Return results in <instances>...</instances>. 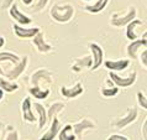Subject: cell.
I'll return each mask as SVG.
<instances>
[{
    "instance_id": "d4e9b609",
    "label": "cell",
    "mask_w": 147,
    "mask_h": 140,
    "mask_svg": "<svg viewBox=\"0 0 147 140\" xmlns=\"http://www.w3.org/2000/svg\"><path fill=\"white\" fill-rule=\"evenodd\" d=\"M58 139L59 140H74L76 139V135H74V133H73V128H72L71 124L64 125V128L61 130V133L58 135Z\"/></svg>"
},
{
    "instance_id": "e0dca14e",
    "label": "cell",
    "mask_w": 147,
    "mask_h": 140,
    "mask_svg": "<svg viewBox=\"0 0 147 140\" xmlns=\"http://www.w3.org/2000/svg\"><path fill=\"white\" fill-rule=\"evenodd\" d=\"M130 65V60L122 58V60H116V61H105L104 66L107 67L109 71L113 72H121L125 68H127Z\"/></svg>"
},
{
    "instance_id": "4316f807",
    "label": "cell",
    "mask_w": 147,
    "mask_h": 140,
    "mask_svg": "<svg viewBox=\"0 0 147 140\" xmlns=\"http://www.w3.org/2000/svg\"><path fill=\"white\" fill-rule=\"evenodd\" d=\"M100 93L103 94V97L105 98H111L115 97L117 93H119V87L117 86H108V87H101Z\"/></svg>"
},
{
    "instance_id": "484cf974",
    "label": "cell",
    "mask_w": 147,
    "mask_h": 140,
    "mask_svg": "<svg viewBox=\"0 0 147 140\" xmlns=\"http://www.w3.org/2000/svg\"><path fill=\"white\" fill-rule=\"evenodd\" d=\"M3 139L18 140V139H20L19 131L16 130L15 126H13V125H5V130H4V134H3Z\"/></svg>"
},
{
    "instance_id": "3957f363",
    "label": "cell",
    "mask_w": 147,
    "mask_h": 140,
    "mask_svg": "<svg viewBox=\"0 0 147 140\" xmlns=\"http://www.w3.org/2000/svg\"><path fill=\"white\" fill-rule=\"evenodd\" d=\"M137 15V9L135 6H129L127 9H125L124 11H117L111 15L110 19V24L115 27H122L126 26L127 24L134 20Z\"/></svg>"
},
{
    "instance_id": "836d02e7",
    "label": "cell",
    "mask_w": 147,
    "mask_h": 140,
    "mask_svg": "<svg viewBox=\"0 0 147 140\" xmlns=\"http://www.w3.org/2000/svg\"><path fill=\"white\" fill-rule=\"evenodd\" d=\"M21 1H22L24 5H26V6H30L34 4V0H21Z\"/></svg>"
},
{
    "instance_id": "2e32d148",
    "label": "cell",
    "mask_w": 147,
    "mask_h": 140,
    "mask_svg": "<svg viewBox=\"0 0 147 140\" xmlns=\"http://www.w3.org/2000/svg\"><path fill=\"white\" fill-rule=\"evenodd\" d=\"M21 113H22V119L27 123H35L36 118L32 112V101L31 97H26L21 103Z\"/></svg>"
},
{
    "instance_id": "603a6c76",
    "label": "cell",
    "mask_w": 147,
    "mask_h": 140,
    "mask_svg": "<svg viewBox=\"0 0 147 140\" xmlns=\"http://www.w3.org/2000/svg\"><path fill=\"white\" fill-rule=\"evenodd\" d=\"M28 92L36 99H46L50 96V88H41L31 86V88H28Z\"/></svg>"
},
{
    "instance_id": "ba28073f",
    "label": "cell",
    "mask_w": 147,
    "mask_h": 140,
    "mask_svg": "<svg viewBox=\"0 0 147 140\" xmlns=\"http://www.w3.org/2000/svg\"><path fill=\"white\" fill-rule=\"evenodd\" d=\"M72 128H73V133L76 135V139H83L84 133L87 130L95 129V123L90 120L89 118H83V119H80L78 123L73 124Z\"/></svg>"
},
{
    "instance_id": "4fadbf2b",
    "label": "cell",
    "mask_w": 147,
    "mask_h": 140,
    "mask_svg": "<svg viewBox=\"0 0 147 140\" xmlns=\"http://www.w3.org/2000/svg\"><path fill=\"white\" fill-rule=\"evenodd\" d=\"M61 94L64 97V98H68V99H73V98H77L79 97L82 93L84 92V87L80 82H76L73 86L71 87H66V86H62L59 89Z\"/></svg>"
},
{
    "instance_id": "7c38bea8",
    "label": "cell",
    "mask_w": 147,
    "mask_h": 140,
    "mask_svg": "<svg viewBox=\"0 0 147 140\" xmlns=\"http://www.w3.org/2000/svg\"><path fill=\"white\" fill-rule=\"evenodd\" d=\"M9 7H10V9H9V14H10L11 18H13L16 21V24L22 25V26H26V25H30V24L32 22V19L30 18V16H27L24 13H21L15 3L11 4Z\"/></svg>"
},
{
    "instance_id": "8992f818",
    "label": "cell",
    "mask_w": 147,
    "mask_h": 140,
    "mask_svg": "<svg viewBox=\"0 0 147 140\" xmlns=\"http://www.w3.org/2000/svg\"><path fill=\"white\" fill-rule=\"evenodd\" d=\"M27 63H28V57L27 56L21 57V60H20L19 63L9 67L7 71H4V77L7 78V80H10V81H15L16 78H19L24 73V71H25L26 67H27Z\"/></svg>"
},
{
    "instance_id": "1f68e13d",
    "label": "cell",
    "mask_w": 147,
    "mask_h": 140,
    "mask_svg": "<svg viewBox=\"0 0 147 140\" xmlns=\"http://www.w3.org/2000/svg\"><path fill=\"white\" fill-rule=\"evenodd\" d=\"M14 3V0H1V3H0V7L1 9H7L11 4Z\"/></svg>"
},
{
    "instance_id": "5b68a950",
    "label": "cell",
    "mask_w": 147,
    "mask_h": 140,
    "mask_svg": "<svg viewBox=\"0 0 147 140\" xmlns=\"http://www.w3.org/2000/svg\"><path fill=\"white\" fill-rule=\"evenodd\" d=\"M138 117V110L136 107H131V108L127 109V112L125 113V115L117 118L116 120L113 122V125L116 128V129H124L125 126H127L130 124H132L134 122L137 120Z\"/></svg>"
},
{
    "instance_id": "ffe728a7",
    "label": "cell",
    "mask_w": 147,
    "mask_h": 140,
    "mask_svg": "<svg viewBox=\"0 0 147 140\" xmlns=\"http://www.w3.org/2000/svg\"><path fill=\"white\" fill-rule=\"evenodd\" d=\"M34 108L36 109V112H37L38 114V118H37V120H38V129H43L45 125L47 124V112L43 108V105L42 104H40V103H34Z\"/></svg>"
},
{
    "instance_id": "8fae6325",
    "label": "cell",
    "mask_w": 147,
    "mask_h": 140,
    "mask_svg": "<svg viewBox=\"0 0 147 140\" xmlns=\"http://www.w3.org/2000/svg\"><path fill=\"white\" fill-rule=\"evenodd\" d=\"M32 45L37 48L40 53H50L53 51V46L45 40V32L41 30L32 37Z\"/></svg>"
},
{
    "instance_id": "4dcf8cb0",
    "label": "cell",
    "mask_w": 147,
    "mask_h": 140,
    "mask_svg": "<svg viewBox=\"0 0 147 140\" xmlns=\"http://www.w3.org/2000/svg\"><path fill=\"white\" fill-rule=\"evenodd\" d=\"M130 138L125 137V135H120V134H111L109 135L108 140H129Z\"/></svg>"
},
{
    "instance_id": "9c48e42d",
    "label": "cell",
    "mask_w": 147,
    "mask_h": 140,
    "mask_svg": "<svg viewBox=\"0 0 147 140\" xmlns=\"http://www.w3.org/2000/svg\"><path fill=\"white\" fill-rule=\"evenodd\" d=\"M144 27H145V24L141 20L135 18L126 25V37L130 41L138 39V36L142 34V31H145V30H142Z\"/></svg>"
},
{
    "instance_id": "5bb4252c",
    "label": "cell",
    "mask_w": 147,
    "mask_h": 140,
    "mask_svg": "<svg viewBox=\"0 0 147 140\" xmlns=\"http://www.w3.org/2000/svg\"><path fill=\"white\" fill-rule=\"evenodd\" d=\"M13 29H14L15 35L18 36L19 39H32L41 30V29L37 27V26H35V27H24L22 25H19V24H14Z\"/></svg>"
},
{
    "instance_id": "8d00e7d4",
    "label": "cell",
    "mask_w": 147,
    "mask_h": 140,
    "mask_svg": "<svg viewBox=\"0 0 147 140\" xmlns=\"http://www.w3.org/2000/svg\"><path fill=\"white\" fill-rule=\"evenodd\" d=\"M0 76H4V69H1V67H0Z\"/></svg>"
},
{
    "instance_id": "f546056e",
    "label": "cell",
    "mask_w": 147,
    "mask_h": 140,
    "mask_svg": "<svg viewBox=\"0 0 147 140\" xmlns=\"http://www.w3.org/2000/svg\"><path fill=\"white\" fill-rule=\"evenodd\" d=\"M140 60H141L142 66L146 68L147 67V50L146 48H144V50L140 52Z\"/></svg>"
},
{
    "instance_id": "ac0fdd59",
    "label": "cell",
    "mask_w": 147,
    "mask_h": 140,
    "mask_svg": "<svg viewBox=\"0 0 147 140\" xmlns=\"http://www.w3.org/2000/svg\"><path fill=\"white\" fill-rule=\"evenodd\" d=\"M61 129V124H59V120L57 119V115L51 119V125H50V129L47 130V133H45L41 139L42 140H50V139H55L58 134V131Z\"/></svg>"
},
{
    "instance_id": "44dd1931",
    "label": "cell",
    "mask_w": 147,
    "mask_h": 140,
    "mask_svg": "<svg viewBox=\"0 0 147 140\" xmlns=\"http://www.w3.org/2000/svg\"><path fill=\"white\" fill-rule=\"evenodd\" d=\"M0 88H1L4 92L13 93V92H16V90L19 89V84L14 81L4 78V76H0Z\"/></svg>"
},
{
    "instance_id": "d6a6232c",
    "label": "cell",
    "mask_w": 147,
    "mask_h": 140,
    "mask_svg": "<svg viewBox=\"0 0 147 140\" xmlns=\"http://www.w3.org/2000/svg\"><path fill=\"white\" fill-rule=\"evenodd\" d=\"M141 131H142V137H144V139H146L147 138V120H145L144 124H142Z\"/></svg>"
},
{
    "instance_id": "6da1fadb",
    "label": "cell",
    "mask_w": 147,
    "mask_h": 140,
    "mask_svg": "<svg viewBox=\"0 0 147 140\" xmlns=\"http://www.w3.org/2000/svg\"><path fill=\"white\" fill-rule=\"evenodd\" d=\"M51 18L57 22H68L74 15V6L69 3H57L50 10Z\"/></svg>"
},
{
    "instance_id": "d590c367",
    "label": "cell",
    "mask_w": 147,
    "mask_h": 140,
    "mask_svg": "<svg viewBox=\"0 0 147 140\" xmlns=\"http://www.w3.org/2000/svg\"><path fill=\"white\" fill-rule=\"evenodd\" d=\"M3 98H4V90H3L1 88H0V102L3 101Z\"/></svg>"
},
{
    "instance_id": "74e56055",
    "label": "cell",
    "mask_w": 147,
    "mask_h": 140,
    "mask_svg": "<svg viewBox=\"0 0 147 140\" xmlns=\"http://www.w3.org/2000/svg\"><path fill=\"white\" fill-rule=\"evenodd\" d=\"M85 1H92V0H85Z\"/></svg>"
},
{
    "instance_id": "7a4b0ae2",
    "label": "cell",
    "mask_w": 147,
    "mask_h": 140,
    "mask_svg": "<svg viewBox=\"0 0 147 140\" xmlns=\"http://www.w3.org/2000/svg\"><path fill=\"white\" fill-rule=\"evenodd\" d=\"M30 83L34 87L50 88V86L53 83V73L47 68H38L31 75Z\"/></svg>"
},
{
    "instance_id": "9a60e30c",
    "label": "cell",
    "mask_w": 147,
    "mask_h": 140,
    "mask_svg": "<svg viewBox=\"0 0 147 140\" xmlns=\"http://www.w3.org/2000/svg\"><path fill=\"white\" fill-rule=\"evenodd\" d=\"M92 56H83V57H78V58H74L73 60V63H72V67L71 69L76 73H79L82 72L83 69H87V68H90L92 67Z\"/></svg>"
},
{
    "instance_id": "cb8c5ba5",
    "label": "cell",
    "mask_w": 147,
    "mask_h": 140,
    "mask_svg": "<svg viewBox=\"0 0 147 140\" xmlns=\"http://www.w3.org/2000/svg\"><path fill=\"white\" fill-rule=\"evenodd\" d=\"M64 109V103L62 102H53L52 104L50 105L48 108V112H47V120H51L53 117H56L59 112H62Z\"/></svg>"
},
{
    "instance_id": "30bf717a",
    "label": "cell",
    "mask_w": 147,
    "mask_h": 140,
    "mask_svg": "<svg viewBox=\"0 0 147 140\" xmlns=\"http://www.w3.org/2000/svg\"><path fill=\"white\" fill-rule=\"evenodd\" d=\"M88 48L92 52V69L93 71H95V69H98L100 67L101 65H103V58H104V51L103 48H101L99 45L95 43V42H90L88 45Z\"/></svg>"
},
{
    "instance_id": "d6986e66",
    "label": "cell",
    "mask_w": 147,
    "mask_h": 140,
    "mask_svg": "<svg viewBox=\"0 0 147 140\" xmlns=\"http://www.w3.org/2000/svg\"><path fill=\"white\" fill-rule=\"evenodd\" d=\"M108 4H109V0H96L95 3L85 5L84 9H85V11H88V13H90V14H98V13H100V11H103L105 7H107Z\"/></svg>"
},
{
    "instance_id": "7402d4cb",
    "label": "cell",
    "mask_w": 147,
    "mask_h": 140,
    "mask_svg": "<svg viewBox=\"0 0 147 140\" xmlns=\"http://www.w3.org/2000/svg\"><path fill=\"white\" fill-rule=\"evenodd\" d=\"M20 60H21V57H20L18 53L9 52V51L0 52V63H3V62H10L13 66H15L16 63L20 62Z\"/></svg>"
},
{
    "instance_id": "e575fe53",
    "label": "cell",
    "mask_w": 147,
    "mask_h": 140,
    "mask_svg": "<svg viewBox=\"0 0 147 140\" xmlns=\"http://www.w3.org/2000/svg\"><path fill=\"white\" fill-rule=\"evenodd\" d=\"M4 45H5V37H3V36H0V48H1Z\"/></svg>"
},
{
    "instance_id": "277c9868",
    "label": "cell",
    "mask_w": 147,
    "mask_h": 140,
    "mask_svg": "<svg viewBox=\"0 0 147 140\" xmlns=\"http://www.w3.org/2000/svg\"><path fill=\"white\" fill-rule=\"evenodd\" d=\"M109 78L111 80L115 86H117L119 88H127V87H130V86L135 84V82H136V80H137V72L134 69V71H131L129 73L127 77H121V76L117 75L116 72L110 71Z\"/></svg>"
},
{
    "instance_id": "83f0119b",
    "label": "cell",
    "mask_w": 147,
    "mask_h": 140,
    "mask_svg": "<svg viewBox=\"0 0 147 140\" xmlns=\"http://www.w3.org/2000/svg\"><path fill=\"white\" fill-rule=\"evenodd\" d=\"M137 102H138V105L141 107L142 109H147V98H146V94L142 93V92H137Z\"/></svg>"
},
{
    "instance_id": "f1b7e54d",
    "label": "cell",
    "mask_w": 147,
    "mask_h": 140,
    "mask_svg": "<svg viewBox=\"0 0 147 140\" xmlns=\"http://www.w3.org/2000/svg\"><path fill=\"white\" fill-rule=\"evenodd\" d=\"M47 3H48V0H37L35 4H34V11H41V10H43V7L47 5Z\"/></svg>"
},
{
    "instance_id": "52a82bcc",
    "label": "cell",
    "mask_w": 147,
    "mask_h": 140,
    "mask_svg": "<svg viewBox=\"0 0 147 140\" xmlns=\"http://www.w3.org/2000/svg\"><path fill=\"white\" fill-rule=\"evenodd\" d=\"M146 31L144 32V37L142 39H136L132 40L131 42L127 45V48H126V52H127V56L132 60H136L138 57V52H141L144 48H146L147 45V40H146Z\"/></svg>"
}]
</instances>
